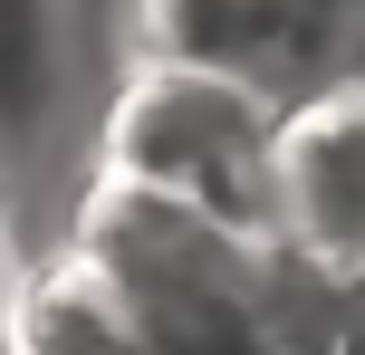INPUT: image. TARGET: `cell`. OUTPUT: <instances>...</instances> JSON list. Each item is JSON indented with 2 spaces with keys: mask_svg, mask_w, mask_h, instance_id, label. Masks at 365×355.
<instances>
[{
  "mask_svg": "<svg viewBox=\"0 0 365 355\" xmlns=\"http://www.w3.org/2000/svg\"><path fill=\"white\" fill-rule=\"evenodd\" d=\"M58 96V0H0V144Z\"/></svg>",
  "mask_w": 365,
  "mask_h": 355,
  "instance_id": "cell-6",
  "label": "cell"
},
{
  "mask_svg": "<svg viewBox=\"0 0 365 355\" xmlns=\"http://www.w3.org/2000/svg\"><path fill=\"white\" fill-rule=\"evenodd\" d=\"M269 250L279 240H240V231L125 183H87L68 221V260L115 298L145 355H279Z\"/></svg>",
  "mask_w": 365,
  "mask_h": 355,
  "instance_id": "cell-1",
  "label": "cell"
},
{
  "mask_svg": "<svg viewBox=\"0 0 365 355\" xmlns=\"http://www.w3.org/2000/svg\"><path fill=\"white\" fill-rule=\"evenodd\" d=\"M0 355H10V298H0Z\"/></svg>",
  "mask_w": 365,
  "mask_h": 355,
  "instance_id": "cell-7",
  "label": "cell"
},
{
  "mask_svg": "<svg viewBox=\"0 0 365 355\" xmlns=\"http://www.w3.org/2000/svg\"><path fill=\"white\" fill-rule=\"evenodd\" d=\"M269 327L279 355H365V260L317 269L298 250H269Z\"/></svg>",
  "mask_w": 365,
  "mask_h": 355,
  "instance_id": "cell-5",
  "label": "cell"
},
{
  "mask_svg": "<svg viewBox=\"0 0 365 355\" xmlns=\"http://www.w3.org/2000/svg\"><path fill=\"white\" fill-rule=\"evenodd\" d=\"M279 250L317 269L365 260V77L327 87L317 106L289 115L279 144Z\"/></svg>",
  "mask_w": 365,
  "mask_h": 355,
  "instance_id": "cell-3",
  "label": "cell"
},
{
  "mask_svg": "<svg viewBox=\"0 0 365 355\" xmlns=\"http://www.w3.org/2000/svg\"><path fill=\"white\" fill-rule=\"evenodd\" d=\"M0 298H10V279H0Z\"/></svg>",
  "mask_w": 365,
  "mask_h": 355,
  "instance_id": "cell-8",
  "label": "cell"
},
{
  "mask_svg": "<svg viewBox=\"0 0 365 355\" xmlns=\"http://www.w3.org/2000/svg\"><path fill=\"white\" fill-rule=\"evenodd\" d=\"M279 144L289 106L202 68H125L96 144V183L182 202L240 240H279Z\"/></svg>",
  "mask_w": 365,
  "mask_h": 355,
  "instance_id": "cell-2",
  "label": "cell"
},
{
  "mask_svg": "<svg viewBox=\"0 0 365 355\" xmlns=\"http://www.w3.org/2000/svg\"><path fill=\"white\" fill-rule=\"evenodd\" d=\"M10 355H145L115 317V298L58 250L48 269L10 279Z\"/></svg>",
  "mask_w": 365,
  "mask_h": 355,
  "instance_id": "cell-4",
  "label": "cell"
}]
</instances>
